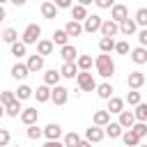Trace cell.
<instances>
[{"instance_id":"27","label":"cell","mask_w":147,"mask_h":147,"mask_svg":"<svg viewBox=\"0 0 147 147\" xmlns=\"http://www.w3.org/2000/svg\"><path fill=\"white\" fill-rule=\"evenodd\" d=\"M41 14H44V18H55L57 16V7L53 2H41Z\"/></svg>"},{"instance_id":"54","label":"cell","mask_w":147,"mask_h":147,"mask_svg":"<svg viewBox=\"0 0 147 147\" xmlns=\"http://www.w3.org/2000/svg\"><path fill=\"white\" fill-rule=\"evenodd\" d=\"M2 115H5V106L0 103V117H2Z\"/></svg>"},{"instance_id":"41","label":"cell","mask_w":147,"mask_h":147,"mask_svg":"<svg viewBox=\"0 0 147 147\" xmlns=\"http://www.w3.org/2000/svg\"><path fill=\"white\" fill-rule=\"evenodd\" d=\"M11 55L23 57V55H25V44H23V41H14V44H11Z\"/></svg>"},{"instance_id":"1","label":"cell","mask_w":147,"mask_h":147,"mask_svg":"<svg viewBox=\"0 0 147 147\" xmlns=\"http://www.w3.org/2000/svg\"><path fill=\"white\" fill-rule=\"evenodd\" d=\"M94 64H96V74H99L101 78H110V76L115 74V62L110 60V55H108V53L96 55Z\"/></svg>"},{"instance_id":"52","label":"cell","mask_w":147,"mask_h":147,"mask_svg":"<svg viewBox=\"0 0 147 147\" xmlns=\"http://www.w3.org/2000/svg\"><path fill=\"white\" fill-rule=\"evenodd\" d=\"M5 18H7V11H5V7L0 5V21H5Z\"/></svg>"},{"instance_id":"7","label":"cell","mask_w":147,"mask_h":147,"mask_svg":"<svg viewBox=\"0 0 147 147\" xmlns=\"http://www.w3.org/2000/svg\"><path fill=\"white\" fill-rule=\"evenodd\" d=\"M37 119H39V110H37V108H23V110H21V122H23L25 126L37 124Z\"/></svg>"},{"instance_id":"24","label":"cell","mask_w":147,"mask_h":147,"mask_svg":"<svg viewBox=\"0 0 147 147\" xmlns=\"http://www.w3.org/2000/svg\"><path fill=\"white\" fill-rule=\"evenodd\" d=\"M34 96H37V101H39V103L48 101V99H51V87H48V85H39V87L34 90Z\"/></svg>"},{"instance_id":"5","label":"cell","mask_w":147,"mask_h":147,"mask_svg":"<svg viewBox=\"0 0 147 147\" xmlns=\"http://www.w3.org/2000/svg\"><path fill=\"white\" fill-rule=\"evenodd\" d=\"M129 18V9H126V5H113L110 7V21H115L117 25L122 23V21H126Z\"/></svg>"},{"instance_id":"55","label":"cell","mask_w":147,"mask_h":147,"mask_svg":"<svg viewBox=\"0 0 147 147\" xmlns=\"http://www.w3.org/2000/svg\"><path fill=\"white\" fill-rule=\"evenodd\" d=\"M5 2H9V0H0V5H5Z\"/></svg>"},{"instance_id":"2","label":"cell","mask_w":147,"mask_h":147,"mask_svg":"<svg viewBox=\"0 0 147 147\" xmlns=\"http://www.w3.org/2000/svg\"><path fill=\"white\" fill-rule=\"evenodd\" d=\"M76 83H78V87H80L83 92H92V90H96V80H94V76H92L90 71H80V74L76 76Z\"/></svg>"},{"instance_id":"13","label":"cell","mask_w":147,"mask_h":147,"mask_svg":"<svg viewBox=\"0 0 147 147\" xmlns=\"http://www.w3.org/2000/svg\"><path fill=\"white\" fill-rule=\"evenodd\" d=\"M53 48H55V46H53L51 39H39V41H37V55H41V57H44V55H51Z\"/></svg>"},{"instance_id":"57","label":"cell","mask_w":147,"mask_h":147,"mask_svg":"<svg viewBox=\"0 0 147 147\" xmlns=\"http://www.w3.org/2000/svg\"><path fill=\"white\" fill-rule=\"evenodd\" d=\"M138 147H142V145H138ZM145 147H147V145H145Z\"/></svg>"},{"instance_id":"21","label":"cell","mask_w":147,"mask_h":147,"mask_svg":"<svg viewBox=\"0 0 147 147\" xmlns=\"http://www.w3.org/2000/svg\"><path fill=\"white\" fill-rule=\"evenodd\" d=\"M131 60H133L136 64H145V62H147V48H142V46L133 48V51H131Z\"/></svg>"},{"instance_id":"28","label":"cell","mask_w":147,"mask_h":147,"mask_svg":"<svg viewBox=\"0 0 147 147\" xmlns=\"http://www.w3.org/2000/svg\"><path fill=\"white\" fill-rule=\"evenodd\" d=\"M99 48H101V53L115 51V39H113V37H101V39H99Z\"/></svg>"},{"instance_id":"20","label":"cell","mask_w":147,"mask_h":147,"mask_svg":"<svg viewBox=\"0 0 147 147\" xmlns=\"http://www.w3.org/2000/svg\"><path fill=\"white\" fill-rule=\"evenodd\" d=\"M124 110V99H119V96H110L108 99V113H122Z\"/></svg>"},{"instance_id":"39","label":"cell","mask_w":147,"mask_h":147,"mask_svg":"<svg viewBox=\"0 0 147 147\" xmlns=\"http://www.w3.org/2000/svg\"><path fill=\"white\" fill-rule=\"evenodd\" d=\"M41 136H44V129H39L37 124H30V126H28V138H30V140H37V138H41Z\"/></svg>"},{"instance_id":"29","label":"cell","mask_w":147,"mask_h":147,"mask_svg":"<svg viewBox=\"0 0 147 147\" xmlns=\"http://www.w3.org/2000/svg\"><path fill=\"white\" fill-rule=\"evenodd\" d=\"M76 67H78L80 71H90V69H92V57H90V55H78V57H76Z\"/></svg>"},{"instance_id":"50","label":"cell","mask_w":147,"mask_h":147,"mask_svg":"<svg viewBox=\"0 0 147 147\" xmlns=\"http://www.w3.org/2000/svg\"><path fill=\"white\" fill-rule=\"evenodd\" d=\"M78 147H92V142H90V140H80V142H78Z\"/></svg>"},{"instance_id":"38","label":"cell","mask_w":147,"mask_h":147,"mask_svg":"<svg viewBox=\"0 0 147 147\" xmlns=\"http://www.w3.org/2000/svg\"><path fill=\"white\" fill-rule=\"evenodd\" d=\"M131 131L138 136V138H142V136H147V122H136L133 126H131Z\"/></svg>"},{"instance_id":"51","label":"cell","mask_w":147,"mask_h":147,"mask_svg":"<svg viewBox=\"0 0 147 147\" xmlns=\"http://www.w3.org/2000/svg\"><path fill=\"white\" fill-rule=\"evenodd\" d=\"M9 2H14V5H16V7H23V5H25V2H28V0H9Z\"/></svg>"},{"instance_id":"9","label":"cell","mask_w":147,"mask_h":147,"mask_svg":"<svg viewBox=\"0 0 147 147\" xmlns=\"http://www.w3.org/2000/svg\"><path fill=\"white\" fill-rule=\"evenodd\" d=\"M25 67H28L30 74H37V71L44 69V57H41V55H30L28 62H25Z\"/></svg>"},{"instance_id":"34","label":"cell","mask_w":147,"mask_h":147,"mask_svg":"<svg viewBox=\"0 0 147 147\" xmlns=\"http://www.w3.org/2000/svg\"><path fill=\"white\" fill-rule=\"evenodd\" d=\"M32 94H34V90H32L30 85H21V87L16 90V99H18V101H25V99H30Z\"/></svg>"},{"instance_id":"30","label":"cell","mask_w":147,"mask_h":147,"mask_svg":"<svg viewBox=\"0 0 147 147\" xmlns=\"http://www.w3.org/2000/svg\"><path fill=\"white\" fill-rule=\"evenodd\" d=\"M28 74H30V71H28V67H25V64H21V62H16V64L11 67V78H16V80H18V78H25Z\"/></svg>"},{"instance_id":"36","label":"cell","mask_w":147,"mask_h":147,"mask_svg":"<svg viewBox=\"0 0 147 147\" xmlns=\"http://www.w3.org/2000/svg\"><path fill=\"white\" fill-rule=\"evenodd\" d=\"M133 115H136V119H138V122H147V103H142V101H140V103L136 106Z\"/></svg>"},{"instance_id":"22","label":"cell","mask_w":147,"mask_h":147,"mask_svg":"<svg viewBox=\"0 0 147 147\" xmlns=\"http://www.w3.org/2000/svg\"><path fill=\"white\" fill-rule=\"evenodd\" d=\"M113 92H115V90H113L110 83H101V85H96V94H99V99H106V101H108V99L113 96Z\"/></svg>"},{"instance_id":"48","label":"cell","mask_w":147,"mask_h":147,"mask_svg":"<svg viewBox=\"0 0 147 147\" xmlns=\"http://www.w3.org/2000/svg\"><path fill=\"white\" fill-rule=\"evenodd\" d=\"M138 41H140V46H142V48H147V28L138 32Z\"/></svg>"},{"instance_id":"12","label":"cell","mask_w":147,"mask_h":147,"mask_svg":"<svg viewBox=\"0 0 147 147\" xmlns=\"http://www.w3.org/2000/svg\"><path fill=\"white\" fill-rule=\"evenodd\" d=\"M142 85H145V74L131 71V74H129V87H131V90H140Z\"/></svg>"},{"instance_id":"35","label":"cell","mask_w":147,"mask_h":147,"mask_svg":"<svg viewBox=\"0 0 147 147\" xmlns=\"http://www.w3.org/2000/svg\"><path fill=\"white\" fill-rule=\"evenodd\" d=\"M78 142H80V136H78V133H74V131H71V133H67V136H64V140H62V145H64V147H78Z\"/></svg>"},{"instance_id":"11","label":"cell","mask_w":147,"mask_h":147,"mask_svg":"<svg viewBox=\"0 0 147 147\" xmlns=\"http://www.w3.org/2000/svg\"><path fill=\"white\" fill-rule=\"evenodd\" d=\"M103 136H106V131H103L101 126H90V129L85 131V140H90V142H101Z\"/></svg>"},{"instance_id":"18","label":"cell","mask_w":147,"mask_h":147,"mask_svg":"<svg viewBox=\"0 0 147 147\" xmlns=\"http://www.w3.org/2000/svg\"><path fill=\"white\" fill-rule=\"evenodd\" d=\"M60 71H55V69H48L46 74H44V85H48V87H55L57 83H60Z\"/></svg>"},{"instance_id":"3","label":"cell","mask_w":147,"mask_h":147,"mask_svg":"<svg viewBox=\"0 0 147 147\" xmlns=\"http://www.w3.org/2000/svg\"><path fill=\"white\" fill-rule=\"evenodd\" d=\"M39 34H41V28L37 23H30L25 30H23V44L30 46V44H37L39 41Z\"/></svg>"},{"instance_id":"37","label":"cell","mask_w":147,"mask_h":147,"mask_svg":"<svg viewBox=\"0 0 147 147\" xmlns=\"http://www.w3.org/2000/svg\"><path fill=\"white\" fill-rule=\"evenodd\" d=\"M18 39V34H16V30L14 28H7V30H2V41H7V44H14Z\"/></svg>"},{"instance_id":"56","label":"cell","mask_w":147,"mask_h":147,"mask_svg":"<svg viewBox=\"0 0 147 147\" xmlns=\"http://www.w3.org/2000/svg\"><path fill=\"white\" fill-rule=\"evenodd\" d=\"M0 39H2V32H0Z\"/></svg>"},{"instance_id":"46","label":"cell","mask_w":147,"mask_h":147,"mask_svg":"<svg viewBox=\"0 0 147 147\" xmlns=\"http://www.w3.org/2000/svg\"><path fill=\"white\" fill-rule=\"evenodd\" d=\"M94 5H96L99 9H110V7L115 5V0H94Z\"/></svg>"},{"instance_id":"15","label":"cell","mask_w":147,"mask_h":147,"mask_svg":"<svg viewBox=\"0 0 147 147\" xmlns=\"http://www.w3.org/2000/svg\"><path fill=\"white\" fill-rule=\"evenodd\" d=\"M60 76H62V78H76V76H78V67H76V62H64L62 69H60Z\"/></svg>"},{"instance_id":"25","label":"cell","mask_w":147,"mask_h":147,"mask_svg":"<svg viewBox=\"0 0 147 147\" xmlns=\"http://www.w3.org/2000/svg\"><path fill=\"white\" fill-rule=\"evenodd\" d=\"M110 122V113L108 110H96L94 113V126H106Z\"/></svg>"},{"instance_id":"31","label":"cell","mask_w":147,"mask_h":147,"mask_svg":"<svg viewBox=\"0 0 147 147\" xmlns=\"http://www.w3.org/2000/svg\"><path fill=\"white\" fill-rule=\"evenodd\" d=\"M21 110H23V108H21V101H18V99H14L9 106H5V113H7L9 117H18Z\"/></svg>"},{"instance_id":"8","label":"cell","mask_w":147,"mask_h":147,"mask_svg":"<svg viewBox=\"0 0 147 147\" xmlns=\"http://www.w3.org/2000/svg\"><path fill=\"white\" fill-rule=\"evenodd\" d=\"M99 32H101L103 37H115V34L119 32V25H117L115 21H110V18H108V21H103V23H101Z\"/></svg>"},{"instance_id":"19","label":"cell","mask_w":147,"mask_h":147,"mask_svg":"<svg viewBox=\"0 0 147 147\" xmlns=\"http://www.w3.org/2000/svg\"><path fill=\"white\" fill-rule=\"evenodd\" d=\"M64 32H67L69 37H78V34H83V23H78V21H69V23L64 25Z\"/></svg>"},{"instance_id":"17","label":"cell","mask_w":147,"mask_h":147,"mask_svg":"<svg viewBox=\"0 0 147 147\" xmlns=\"http://www.w3.org/2000/svg\"><path fill=\"white\" fill-rule=\"evenodd\" d=\"M136 30H138V25H136V21H133V18H126V21H122V23H119V32H122V34H126V37L136 34Z\"/></svg>"},{"instance_id":"42","label":"cell","mask_w":147,"mask_h":147,"mask_svg":"<svg viewBox=\"0 0 147 147\" xmlns=\"http://www.w3.org/2000/svg\"><path fill=\"white\" fill-rule=\"evenodd\" d=\"M14 99H16V94H14V92H9V90L0 92V103H2V106H9Z\"/></svg>"},{"instance_id":"33","label":"cell","mask_w":147,"mask_h":147,"mask_svg":"<svg viewBox=\"0 0 147 147\" xmlns=\"http://www.w3.org/2000/svg\"><path fill=\"white\" fill-rule=\"evenodd\" d=\"M67 39H69V34H67L64 30H55L51 41H53V46H55V44H57V46H67Z\"/></svg>"},{"instance_id":"14","label":"cell","mask_w":147,"mask_h":147,"mask_svg":"<svg viewBox=\"0 0 147 147\" xmlns=\"http://www.w3.org/2000/svg\"><path fill=\"white\" fill-rule=\"evenodd\" d=\"M60 55H62V60H64V62H76V57H78V51H76V46L67 44V46H62Z\"/></svg>"},{"instance_id":"16","label":"cell","mask_w":147,"mask_h":147,"mask_svg":"<svg viewBox=\"0 0 147 147\" xmlns=\"http://www.w3.org/2000/svg\"><path fill=\"white\" fill-rule=\"evenodd\" d=\"M44 136L48 138V140H60V136H62V126L60 124H48L46 129H44Z\"/></svg>"},{"instance_id":"53","label":"cell","mask_w":147,"mask_h":147,"mask_svg":"<svg viewBox=\"0 0 147 147\" xmlns=\"http://www.w3.org/2000/svg\"><path fill=\"white\" fill-rule=\"evenodd\" d=\"M94 0H78V5H83V7H87V5H92Z\"/></svg>"},{"instance_id":"49","label":"cell","mask_w":147,"mask_h":147,"mask_svg":"<svg viewBox=\"0 0 147 147\" xmlns=\"http://www.w3.org/2000/svg\"><path fill=\"white\" fill-rule=\"evenodd\" d=\"M44 147H64V145H62L60 140H46V145H44Z\"/></svg>"},{"instance_id":"45","label":"cell","mask_w":147,"mask_h":147,"mask_svg":"<svg viewBox=\"0 0 147 147\" xmlns=\"http://www.w3.org/2000/svg\"><path fill=\"white\" fill-rule=\"evenodd\" d=\"M115 51H117L119 55H126V53H129V44H126V41H115Z\"/></svg>"},{"instance_id":"6","label":"cell","mask_w":147,"mask_h":147,"mask_svg":"<svg viewBox=\"0 0 147 147\" xmlns=\"http://www.w3.org/2000/svg\"><path fill=\"white\" fill-rule=\"evenodd\" d=\"M51 99L55 101V106H64L67 99H69V90L62 87V85H55V87L51 90Z\"/></svg>"},{"instance_id":"4","label":"cell","mask_w":147,"mask_h":147,"mask_svg":"<svg viewBox=\"0 0 147 147\" xmlns=\"http://www.w3.org/2000/svg\"><path fill=\"white\" fill-rule=\"evenodd\" d=\"M101 23H103V18L99 16V14H87V18L83 21V32H96L99 28H101Z\"/></svg>"},{"instance_id":"40","label":"cell","mask_w":147,"mask_h":147,"mask_svg":"<svg viewBox=\"0 0 147 147\" xmlns=\"http://www.w3.org/2000/svg\"><path fill=\"white\" fill-rule=\"evenodd\" d=\"M136 25H147V7H140L138 11H136Z\"/></svg>"},{"instance_id":"47","label":"cell","mask_w":147,"mask_h":147,"mask_svg":"<svg viewBox=\"0 0 147 147\" xmlns=\"http://www.w3.org/2000/svg\"><path fill=\"white\" fill-rule=\"evenodd\" d=\"M51 2H53L57 9H69V7H71V0H51Z\"/></svg>"},{"instance_id":"43","label":"cell","mask_w":147,"mask_h":147,"mask_svg":"<svg viewBox=\"0 0 147 147\" xmlns=\"http://www.w3.org/2000/svg\"><path fill=\"white\" fill-rule=\"evenodd\" d=\"M126 101H129V106H138V103H140V92H138V90H131V92L126 94Z\"/></svg>"},{"instance_id":"58","label":"cell","mask_w":147,"mask_h":147,"mask_svg":"<svg viewBox=\"0 0 147 147\" xmlns=\"http://www.w3.org/2000/svg\"><path fill=\"white\" fill-rule=\"evenodd\" d=\"M16 147H18V145H16Z\"/></svg>"},{"instance_id":"26","label":"cell","mask_w":147,"mask_h":147,"mask_svg":"<svg viewBox=\"0 0 147 147\" xmlns=\"http://www.w3.org/2000/svg\"><path fill=\"white\" fill-rule=\"evenodd\" d=\"M124 133V129L117 124V122H108L106 124V136H110V138H119Z\"/></svg>"},{"instance_id":"44","label":"cell","mask_w":147,"mask_h":147,"mask_svg":"<svg viewBox=\"0 0 147 147\" xmlns=\"http://www.w3.org/2000/svg\"><path fill=\"white\" fill-rule=\"evenodd\" d=\"M9 140H11L9 131H7V129H0V147H7V145H9Z\"/></svg>"},{"instance_id":"23","label":"cell","mask_w":147,"mask_h":147,"mask_svg":"<svg viewBox=\"0 0 147 147\" xmlns=\"http://www.w3.org/2000/svg\"><path fill=\"white\" fill-rule=\"evenodd\" d=\"M119 138L124 140V145H126V147H138V145H140V138H138V136H136V133H133L131 129H129L126 133H122Z\"/></svg>"},{"instance_id":"10","label":"cell","mask_w":147,"mask_h":147,"mask_svg":"<svg viewBox=\"0 0 147 147\" xmlns=\"http://www.w3.org/2000/svg\"><path fill=\"white\" fill-rule=\"evenodd\" d=\"M117 124H119L122 129H126V131H129V129L136 124V115H133L131 110H122V113H119V119H117Z\"/></svg>"},{"instance_id":"32","label":"cell","mask_w":147,"mask_h":147,"mask_svg":"<svg viewBox=\"0 0 147 147\" xmlns=\"http://www.w3.org/2000/svg\"><path fill=\"white\" fill-rule=\"evenodd\" d=\"M71 14H74V21H85L87 18V7H83V5H74V9H71Z\"/></svg>"}]
</instances>
